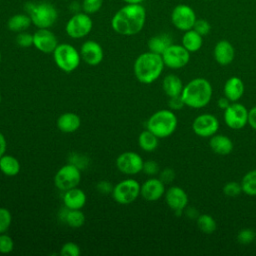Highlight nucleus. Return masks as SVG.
<instances>
[{
	"label": "nucleus",
	"instance_id": "obj_1",
	"mask_svg": "<svg viewBox=\"0 0 256 256\" xmlns=\"http://www.w3.org/2000/svg\"><path fill=\"white\" fill-rule=\"evenodd\" d=\"M146 9L141 4H126L111 20L112 29L122 36H133L142 31L146 22Z\"/></svg>",
	"mask_w": 256,
	"mask_h": 256
},
{
	"label": "nucleus",
	"instance_id": "obj_2",
	"mask_svg": "<svg viewBox=\"0 0 256 256\" xmlns=\"http://www.w3.org/2000/svg\"><path fill=\"white\" fill-rule=\"evenodd\" d=\"M164 66L162 56L149 51L137 57L134 63V73L139 82L151 84L161 76Z\"/></svg>",
	"mask_w": 256,
	"mask_h": 256
},
{
	"label": "nucleus",
	"instance_id": "obj_3",
	"mask_svg": "<svg viewBox=\"0 0 256 256\" xmlns=\"http://www.w3.org/2000/svg\"><path fill=\"white\" fill-rule=\"evenodd\" d=\"M213 95V89L210 82L205 78H196L184 86L181 97L185 106L193 109L206 107Z\"/></svg>",
	"mask_w": 256,
	"mask_h": 256
},
{
	"label": "nucleus",
	"instance_id": "obj_4",
	"mask_svg": "<svg viewBox=\"0 0 256 256\" xmlns=\"http://www.w3.org/2000/svg\"><path fill=\"white\" fill-rule=\"evenodd\" d=\"M24 10L30 16L32 24L38 29H49L58 19L56 7L47 1L27 2L24 6Z\"/></svg>",
	"mask_w": 256,
	"mask_h": 256
},
{
	"label": "nucleus",
	"instance_id": "obj_5",
	"mask_svg": "<svg viewBox=\"0 0 256 256\" xmlns=\"http://www.w3.org/2000/svg\"><path fill=\"white\" fill-rule=\"evenodd\" d=\"M178 125V119L171 110L163 109L155 112L147 122V129L159 139L171 136Z\"/></svg>",
	"mask_w": 256,
	"mask_h": 256
},
{
	"label": "nucleus",
	"instance_id": "obj_6",
	"mask_svg": "<svg viewBox=\"0 0 256 256\" xmlns=\"http://www.w3.org/2000/svg\"><path fill=\"white\" fill-rule=\"evenodd\" d=\"M53 56L56 65L66 73L73 72L80 65L81 55L77 49L70 44H58L53 52Z\"/></svg>",
	"mask_w": 256,
	"mask_h": 256
},
{
	"label": "nucleus",
	"instance_id": "obj_7",
	"mask_svg": "<svg viewBox=\"0 0 256 256\" xmlns=\"http://www.w3.org/2000/svg\"><path fill=\"white\" fill-rule=\"evenodd\" d=\"M93 28V21L90 15L85 12L75 13L67 22L65 30L69 37L81 39L90 34Z\"/></svg>",
	"mask_w": 256,
	"mask_h": 256
},
{
	"label": "nucleus",
	"instance_id": "obj_8",
	"mask_svg": "<svg viewBox=\"0 0 256 256\" xmlns=\"http://www.w3.org/2000/svg\"><path fill=\"white\" fill-rule=\"evenodd\" d=\"M141 186L135 179H126L119 182L112 191L113 199L123 205L133 203L141 194Z\"/></svg>",
	"mask_w": 256,
	"mask_h": 256
},
{
	"label": "nucleus",
	"instance_id": "obj_9",
	"mask_svg": "<svg viewBox=\"0 0 256 256\" xmlns=\"http://www.w3.org/2000/svg\"><path fill=\"white\" fill-rule=\"evenodd\" d=\"M81 181V171L80 169L69 163L58 170L55 175V185L61 191H67L75 188L79 185Z\"/></svg>",
	"mask_w": 256,
	"mask_h": 256
},
{
	"label": "nucleus",
	"instance_id": "obj_10",
	"mask_svg": "<svg viewBox=\"0 0 256 256\" xmlns=\"http://www.w3.org/2000/svg\"><path fill=\"white\" fill-rule=\"evenodd\" d=\"M161 56L164 65L171 69L183 68L190 61V52L183 45L172 44Z\"/></svg>",
	"mask_w": 256,
	"mask_h": 256
},
{
	"label": "nucleus",
	"instance_id": "obj_11",
	"mask_svg": "<svg viewBox=\"0 0 256 256\" xmlns=\"http://www.w3.org/2000/svg\"><path fill=\"white\" fill-rule=\"evenodd\" d=\"M197 20L195 11L186 4L177 5L171 13L172 24L180 31H188L193 29Z\"/></svg>",
	"mask_w": 256,
	"mask_h": 256
},
{
	"label": "nucleus",
	"instance_id": "obj_12",
	"mask_svg": "<svg viewBox=\"0 0 256 256\" xmlns=\"http://www.w3.org/2000/svg\"><path fill=\"white\" fill-rule=\"evenodd\" d=\"M247 108L239 103L234 102L224 112V121L226 125L233 130L243 129L248 124Z\"/></svg>",
	"mask_w": 256,
	"mask_h": 256
},
{
	"label": "nucleus",
	"instance_id": "obj_13",
	"mask_svg": "<svg viewBox=\"0 0 256 256\" xmlns=\"http://www.w3.org/2000/svg\"><path fill=\"white\" fill-rule=\"evenodd\" d=\"M218 119L211 114H201L197 116L192 124L194 133L202 138H211L219 130Z\"/></svg>",
	"mask_w": 256,
	"mask_h": 256
},
{
	"label": "nucleus",
	"instance_id": "obj_14",
	"mask_svg": "<svg viewBox=\"0 0 256 256\" xmlns=\"http://www.w3.org/2000/svg\"><path fill=\"white\" fill-rule=\"evenodd\" d=\"M144 161L135 152H124L116 160V166L120 172L126 175H135L143 170Z\"/></svg>",
	"mask_w": 256,
	"mask_h": 256
},
{
	"label": "nucleus",
	"instance_id": "obj_15",
	"mask_svg": "<svg viewBox=\"0 0 256 256\" xmlns=\"http://www.w3.org/2000/svg\"><path fill=\"white\" fill-rule=\"evenodd\" d=\"M33 46L45 54H50L58 46V39L49 29H38L33 34Z\"/></svg>",
	"mask_w": 256,
	"mask_h": 256
},
{
	"label": "nucleus",
	"instance_id": "obj_16",
	"mask_svg": "<svg viewBox=\"0 0 256 256\" xmlns=\"http://www.w3.org/2000/svg\"><path fill=\"white\" fill-rule=\"evenodd\" d=\"M80 55L86 64L90 66H97L102 62L104 52L98 42L89 40L81 46Z\"/></svg>",
	"mask_w": 256,
	"mask_h": 256
},
{
	"label": "nucleus",
	"instance_id": "obj_17",
	"mask_svg": "<svg viewBox=\"0 0 256 256\" xmlns=\"http://www.w3.org/2000/svg\"><path fill=\"white\" fill-rule=\"evenodd\" d=\"M165 200L167 205L180 215L188 204V195L182 188L173 186L165 192Z\"/></svg>",
	"mask_w": 256,
	"mask_h": 256
},
{
	"label": "nucleus",
	"instance_id": "obj_18",
	"mask_svg": "<svg viewBox=\"0 0 256 256\" xmlns=\"http://www.w3.org/2000/svg\"><path fill=\"white\" fill-rule=\"evenodd\" d=\"M165 192V184L160 179L151 178L142 184L140 193L146 201L155 202L159 200Z\"/></svg>",
	"mask_w": 256,
	"mask_h": 256
},
{
	"label": "nucleus",
	"instance_id": "obj_19",
	"mask_svg": "<svg viewBox=\"0 0 256 256\" xmlns=\"http://www.w3.org/2000/svg\"><path fill=\"white\" fill-rule=\"evenodd\" d=\"M214 58L222 66L231 64L235 58V49L227 40L219 41L214 48Z\"/></svg>",
	"mask_w": 256,
	"mask_h": 256
},
{
	"label": "nucleus",
	"instance_id": "obj_20",
	"mask_svg": "<svg viewBox=\"0 0 256 256\" xmlns=\"http://www.w3.org/2000/svg\"><path fill=\"white\" fill-rule=\"evenodd\" d=\"M86 200V194L77 187L65 191L63 197L65 208L70 210H81L85 206Z\"/></svg>",
	"mask_w": 256,
	"mask_h": 256
},
{
	"label": "nucleus",
	"instance_id": "obj_21",
	"mask_svg": "<svg viewBox=\"0 0 256 256\" xmlns=\"http://www.w3.org/2000/svg\"><path fill=\"white\" fill-rule=\"evenodd\" d=\"M224 95L227 97L232 103L237 102L241 99L244 94V83L239 77H231L229 78L224 85Z\"/></svg>",
	"mask_w": 256,
	"mask_h": 256
},
{
	"label": "nucleus",
	"instance_id": "obj_22",
	"mask_svg": "<svg viewBox=\"0 0 256 256\" xmlns=\"http://www.w3.org/2000/svg\"><path fill=\"white\" fill-rule=\"evenodd\" d=\"M209 145H210L211 150L215 154L222 155V156L229 155L233 151V148H234L232 140L229 137H227L225 135H221V134L213 135L210 139Z\"/></svg>",
	"mask_w": 256,
	"mask_h": 256
},
{
	"label": "nucleus",
	"instance_id": "obj_23",
	"mask_svg": "<svg viewBox=\"0 0 256 256\" xmlns=\"http://www.w3.org/2000/svg\"><path fill=\"white\" fill-rule=\"evenodd\" d=\"M81 119L75 113H64L57 120V127L64 133H73L79 129Z\"/></svg>",
	"mask_w": 256,
	"mask_h": 256
},
{
	"label": "nucleus",
	"instance_id": "obj_24",
	"mask_svg": "<svg viewBox=\"0 0 256 256\" xmlns=\"http://www.w3.org/2000/svg\"><path fill=\"white\" fill-rule=\"evenodd\" d=\"M173 44V39L169 34H159L156 36H153L148 41V48L149 51L162 55L166 49Z\"/></svg>",
	"mask_w": 256,
	"mask_h": 256
},
{
	"label": "nucleus",
	"instance_id": "obj_25",
	"mask_svg": "<svg viewBox=\"0 0 256 256\" xmlns=\"http://www.w3.org/2000/svg\"><path fill=\"white\" fill-rule=\"evenodd\" d=\"M183 88L184 86L181 79L174 74L166 76L163 80V90L169 98L180 96Z\"/></svg>",
	"mask_w": 256,
	"mask_h": 256
},
{
	"label": "nucleus",
	"instance_id": "obj_26",
	"mask_svg": "<svg viewBox=\"0 0 256 256\" xmlns=\"http://www.w3.org/2000/svg\"><path fill=\"white\" fill-rule=\"evenodd\" d=\"M32 24V20L30 16L25 14H15L9 18L7 22V27L10 31L15 33H20L26 31Z\"/></svg>",
	"mask_w": 256,
	"mask_h": 256
},
{
	"label": "nucleus",
	"instance_id": "obj_27",
	"mask_svg": "<svg viewBox=\"0 0 256 256\" xmlns=\"http://www.w3.org/2000/svg\"><path fill=\"white\" fill-rule=\"evenodd\" d=\"M182 45L190 52L195 53L202 48L203 36L197 33L194 29L188 30L182 37Z\"/></svg>",
	"mask_w": 256,
	"mask_h": 256
},
{
	"label": "nucleus",
	"instance_id": "obj_28",
	"mask_svg": "<svg viewBox=\"0 0 256 256\" xmlns=\"http://www.w3.org/2000/svg\"><path fill=\"white\" fill-rule=\"evenodd\" d=\"M20 163L15 157L10 155H3L0 158V170L6 176H16L20 172Z\"/></svg>",
	"mask_w": 256,
	"mask_h": 256
},
{
	"label": "nucleus",
	"instance_id": "obj_29",
	"mask_svg": "<svg viewBox=\"0 0 256 256\" xmlns=\"http://www.w3.org/2000/svg\"><path fill=\"white\" fill-rule=\"evenodd\" d=\"M158 139L159 138L155 134L147 129L139 135L138 143L142 150L146 152H153L158 147Z\"/></svg>",
	"mask_w": 256,
	"mask_h": 256
},
{
	"label": "nucleus",
	"instance_id": "obj_30",
	"mask_svg": "<svg viewBox=\"0 0 256 256\" xmlns=\"http://www.w3.org/2000/svg\"><path fill=\"white\" fill-rule=\"evenodd\" d=\"M63 219L72 228H80L85 223V215L81 210H70L66 208Z\"/></svg>",
	"mask_w": 256,
	"mask_h": 256
},
{
	"label": "nucleus",
	"instance_id": "obj_31",
	"mask_svg": "<svg viewBox=\"0 0 256 256\" xmlns=\"http://www.w3.org/2000/svg\"><path fill=\"white\" fill-rule=\"evenodd\" d=\"M243 193L248 196H256V170L249 171L241 181Z\"/></svg>",
	"mask_w": 256,
	"mask_h": 256
},
{
	"label": "nucleus",
	"instance_id": "obj_32",
	"mask_svg": "<svg viewBox=\"0 0 256 256\" xmlns=\"http://www.w3.org/2000/svg\"><path fill=\"white\" fill-rule=\"evenodd\" d=\"M197 226L205 234H212L217 229V223L215 219L208 214H203L198 216Z\"/></svg>",
	"mask_w": 256,
	"mask_h": 256
},
{
	"label": "nucleus",
	"instance_id": "obj_33",
	"mask_svg": "<svg viewBox=\"0 0 256 256\" xmlns=\"http://www.w3.org/2000/svg\"><path fill=\"white\" fill-rule=\"evenodd\" d=\"M103 6V0H83L81 8L88 15H93L99 12Z\"/></svg>",
	"mask_w": 256,
	"mask_h": 256
},
{
	"label": "nucleus",
	"instance_id": "obj_34",
	"mask_svg": "<svg viewBox=\"0 0 256 256\" xmlns=\"http://www.w3.org/2000/svg\"><path fill=\"white\" fill-rule=\"evenodd\" d=\"M12 224V214L6 209L0 207V234L7 232Z\"/></svg>",
	"mask_w": 256,
	"mask_h": 256
},
{
	"label": "nucleus",
	"instance_id": "obj_35",
	"mask_svg": "<svg viewBox=\"0 0 256 256\" xmlns=\"http://www.w3.org/2000/svg\"><path fill=\"white\" fill-rule=\"evenodd\" d=\"M254 240H256V233L253 229L250 228L242 229L237 235V241L243 245L251 244Z\"/></svg>",
	"mask_w": 256,
	"mask_h": 256
},
{
	"label": "nucleus",
	"instance_id": "obj_36",
	"mask_svg": "<svg viewBox=\"0 0 256 256\" xmlns=\"http://www.w3.org/2000/svg\"><path fill=\"white\" fill-rule=\"evenodd\" d=\"M13 249H14L13 239L5 233L0 234V253L9 254L13 251Z\"/></svg>",
	"mask_w": 256,
	"mask_h": 256
},
{
	"label": "nucleus",
	"instance_id": "obj_37",
	"mask_svg": "<svg viewBox=\"0 0 256 256\" xmlns=\"http://www.w3.org/2000/svg\"><path fill=\"white\" fill-rule=\"evenodd\" d=\"M223 192L228 197H237L243 192L242 187H241V183H238V182H235V181L228 182L224 186Z\"/></svg>",
	"mask_w": 256,
	"mask_h": 256
},
{
	"label": "nucleus",
	"instance_id": "obj_38",
	"mask_svg": "<svg viewBox=\"0 0 256 256\" xmlns=\"http://www.w3.org/2000/svg\"><path fill=\"white\" fill-rule=\"evenodd\" d=\"M16 43L22 48H28L33 46V35L27 33L26 31L18 33L16 36Z\"/></svg>",
	"mask_w": 256,
	"mask_h": 256
},
{
	"label": "nucleus",
	"instance_id": "obj_39",
	"mask_svg": "<svg viewBox=\"0 0 256 256\" xmlns=\"http://www.w3.org/2000/svg\"><path fill=\"white\" fill-rule=\"evenodd\" d=\"M60 254L62 256H79L81 254V250L76 243L68 242L63 245Z\"/></svg>",
	"mask_w": 256,
	"mask_h": 256
},
{
	"label": "nucleus",
	"instance_id": "obj_40",
	"mask_svg": "<svg viewBox=\"0 0 256 256\" xmlns=\"http://www.w3.org/2000/svg\"><path fill=\"white\" fill-rule=\"evenodd\" d=\"M193 29H194L197 33H199L201 36L204 37V36H206V35H208V34L210 33V31H211V25H210V23H209L207 20H205V19H197L196 22H195V24H194Z\"/></svg>",
	"mask_w": 256,
	"mask_h": 256
},
{
	"label": "nucleus",
	"instance_id": "obj_41",
	"mask_svg": "<svg viewBox=\"0 0 256 256\" xmlns=\"http://www.w3.org/2000/svg\"><path fill=\"white\" fill-rule=\"evenodd\" d=\"M159 165L157 162L155 161H147V162H144V165H143V172L147 175H150V176H154L156 174L159 173Z\"/></svg>",
	"mask_w": 256,
	"mask_h": 256
},
{
	"label": "nucleus",
	"instance_id": "obj_42",
	"mask_svg": "<svg viewBox=\"0 0 256 256\" xmlns=\"http://www.w3.org/2000/svg\"><path fill=\"white\" fill-rule=\"evenodd\" d=\"M175 172L174 170L170 169V168H166L164 169L161 174H160V180L164 183V184H167V183H171L174 181L175 179Z\"/></svg>",
	"mask_w": 256,
	"mask_h": 256
},
{
	"label": "nucleus",
	"instance_id": "obj_43",
	"mask_svg": "<svg viewBox=\"0 0 256 256\" xmlns=\"http://www.w3.org/2000/svg\"><path fill=\"white\" fill-rule=\"evenodd\" d=\"M184 106H185V104H184V101H183L181 95L180 96H176V97H171L169 99V107L172 110H180Z\"/></svg>",
	"mask_w": 256,
	"mask_h": 256
},
{
	"label": "nucleus",
	"instance_id": "obj_44",
	"mask_svg": "<svg viewBox=\"0 0 256 256\" xmlns=\"http://www.w3.org/2000/svg\"><path fill=\"white\" fill-rule=\"evenodd\" d=\"M113 188L111 186V184L109 182H106V181H102V182H99L97 184V189L99 192L103 193V194H108V193H112L113 191Z\"/></svg>",
	"mask_w": 256,
	"mask_h": 256
},
{
	"label": "nucleus",
	"instance_id": "obj_45",
	"mask_svg": "<svg viewBox=\"0 0 256 256\" xmlns=\"http://www.w3.org/2000/svg\"><path fill=\"white\" fill-rule=\"evenodd\" d=\"M248 124L251 126L252 129L256 131V106L249 110L248 114Z\"/></svg>",
	"mask_w": 256,
	"mask_h": 256
},
{
	"label": "nucleus",
	"instance_id": "obj_46",
	"mask_svg": "<svg viewBox=\"0 0 256 256\" xmlns=\"http://www.w3.org/2000/svg\"><path fill=\"white\" fill-rule=\"evenodd\" d=\"M6 149H7V142H6V139H5L4 135L0 132V158H1L3 155H5Z\"/></svg>",
	"mask_w": 256,
	"mask_h": 256
},
{
	"label": "nucleus",
	"instance_id": "obj_47",
	"mask_svg": "<svg viewBox=\"0 0 256 256\" xmlns=\"http://www.w3.org/2000/svg\"><path fill=\"white\" fill-rule=\"evenodd\" d=\"M230 105H231V101L225 96L218 100V106H219V108H221L223 110H226Z\"/></svg>",
	"mask_w": 256,
	"mask_h": 256
},
{
	"label": "nucleus",
	"instance_id": "obj_48",
	"mask_svg": "<svg viewBox=\"0 0 256 256\" xmlns=\"http://www.w3.org/2000/svg\"><path fill=\"white\" fill-rule=\"evenodd\" d=\"M126 4H141L144 0H123Z\"/></svg>",
	"mask_w": 256,
	"mask_h": 256
},
{
	"label": "nucleus",
	"instance_id": "obj_49",
	"mask_svg": "<svg viewBox=\"0 0 256 256\" xmlns=\"http://www.w3.org/2000/svg\"><path fill=\"white\" fill-rule=\"evenodd\" d=\"M1 101H2V96H1V94H0V103H1Z\"/></svg>",
	"mask_w": 256,
	"mask_h": 256
},
{
	"label": "nucleus",
	"instance_id": "obj_50",
	"mask_svg": "<svg viewBox=\"0 0 256 256\" xmlns=\"http://www.w3.org/2000/svg\"><path fill=\"white\" fill-rule=\"evenodd\" d=\"M1 59H2V57H1V54H0V62H1Z\"/></svg>",
	"mask_w": 256,
	"mask_h": 256
},
{
	"label": "nucleus",
	"instance_id": "obj_51",
	"mask_svg": "<svg viewBox=\"0 0 256 256\" xmlns=\"http://www.w3.org/2000/svg\"><path fill=\"white\" fill-rule=\"evenodd\" d=\"M208 1H212V0H208Z\"/></svg>",
	"mask_w": 256,
	"mask_h": 256
}]
</instances>
